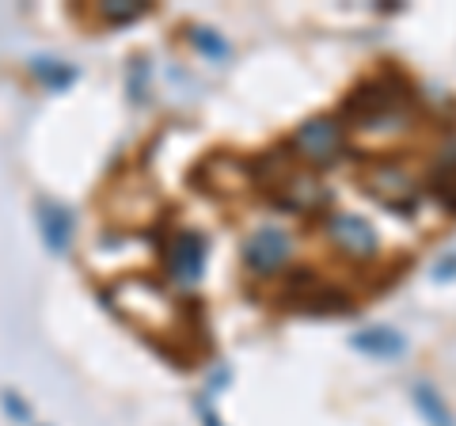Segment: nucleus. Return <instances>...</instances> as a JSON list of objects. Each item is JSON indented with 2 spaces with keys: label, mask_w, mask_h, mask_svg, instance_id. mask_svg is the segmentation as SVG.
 Listing matches in <instances>:
<instances>
[{
  "label": "nucleus",
  "mask_w": 456,
  "mask_h": 426,
  "mask_svg": "<svg viewBox=\"0 0 456 426\" xmlns=\"http://www.w3.org/2000/svg\"><path fill=\"white\" fill-rule=\"evenodd\" d=\"M342 119L350 122L358 145L365 137H377L384 145V141L411 130V119H415V88H411L395 69H384V73L369 77L354 88V95L342 103Z\"/></svg>",
  "instance_id": "nucleus-1"
},
{
  "label": "nucleus",
  "mask_w": 456,
  "mask_h": 426,
  "mask_svg": "<svg viewBox=\"0 0 456 426\" xmlns=\"http://www.w3.org/2000/svg\"><path fill=\"white\" fill-rule=\"evenodd\" d=\"M342 149H346V126L335 119H308L293 134V152L305 168H331L342 160Z\"/></svg>",
  "instance_id": "nucleus-2"
},
{
  "label": "nucleus",
  "mask_w": 456,
  "mask_h": 426,
  "mask_svg": "<svg viewBox=\"0 0 456 426\" xmlns=\"http://www.w3.org/2000/svg\"><path fill=\"white\" fill-rule=\"evenodd\" d=\"M266 194L274 198V206L293 209V213H320V209L331 206V191H327L312 172H297L293 164L270 183Z\"/></svg>",
  "instance_id": "nucleus-3"
},
{
  "label": "nucleus",
  "mask_w": 456,
  "mask_h": 426,
  "mask_svg": "<svg viewBox=\"0 0 456 426\" xmlns=\"http://www.w3.org/2000/svg\"><path fill=\"white\" fill-rule=\"evenodd\" d=\"M323 229H327V240H331L350 263H369L380 255L377 229L365 217H358V213H331V217L323 221Z\"/></svg>",
  "instance_id": "nucleus-4"
},
{
  "label": "nucleus",
  "mask_w": 456,
  "mask_h": 426,
  "mask_svg": "<svg viewBox=\"0 0 456 426\" xmlns=\"http://www.w3.org/2000/svg\"><path fill=\"white\" fill-rule=\"evenodd\" d=\"M285 305L301 312H350V297L331 282L316 278L312 271H293L285 278Z\"/></svg>",
  "instance_id": "nucleus-5"
},
{
  "label": "nucleus",
  "mask_w": 456,
  "mask_h": 426,
  "mask_svg": "<svg viewBox=\"0 0 456 426\" xmlns=\"http://www.w3.org/2000/svg\"><path fill=\"white\" fill-rule=\"evenodd\" d=\"M365 191L373 194L380 206H388L395 213H411L422 198V187L411 179V172L403 164H377L365 179Z\"/></svg>",
  "instance_id": "nucleus-6"
},
{
  "label": "nucleus",
  "mask_w": 456,
  "mask_h": 426,
  "mask_svg": "<svg viewBox=\"0 0 456 426\" xmlns=\"http://www.w3.org/2000/svg\"><path fill=\"white\" fill-rule=\"evenodd\" d=\"M289 259H293V240L281 229H274V225H263L259 233H251L244 240V266L259 278L278 274Z\"/></svg>",
  "instance_id": "nucleus-7"
},
{
  "label": "nucleus",
  "mask_w": 456,
  "mask_h": 426,
  "mask_svg": "<svg viewBox=\"0 0 456 426\" xmlns=\"http://www.w3.org/2000/svg\"><path fill=\"white\" fill-rule=\"evenodd\" d=\"M202 266H206V240L198 233H175L167 248V271L175 278V286L191 290L198 286V278H202Z\"/></svg>",
  "instance_id": "nucleus-8"
},
{
  "label": "nucleus",
  "mask_w": 456,
  "mask_h": 426,
  "mask_svg": "<svg viewBox=\"0 0 456 426\" xmlns=\"http://www.w3.org/2000/svg\"><path fill=\"white\" fill-rule=\"evenodd\" d=\"M426 187H430V194H434L449 213H456V141H452L449 149L437 152L430 176H426Z\"/></svg>",
  "instance_id": "nucleus-9"
},
{
  "label": "nucleus",
  "mask_w": 456,
  "mask_h": 426,
  "mask_svg": "<svg viewBox=\"0 0 456 426\" xmlns=\"http://www.w3.org/2000/svg\"><path fill=\"white\" fill-rule=\"evenodd\" d=\"M354 343H358V350H369V354H399L403 350V339H399L395 332H384V328L362 332Z\"/></svg>",
  "instance_id": "nucleus-10"
},
{
  "label": "nucleus",
  "mask_w": 456,
  "mask_h": 426,
  "mask_svg": "<svg viewBox=\"0 0 456 426\" xmlns=\"http://www.w3.org/2000/svg\"><path fill=\"white\" fill-rule=\"evenodd\" d=\"M137 16H145V4H103V20L126 23V20H137Z\"/></svg>",
  "instance_id": "nucleus-11"
},
{
  "label": "nucleus",
  "mask_w": 456,
  "mask_h": 426,
  "mask_svg": "<svg viewBox=\"0 0 456 426\" xmlns=\"http://www.w3.org/2000/svg\"><path fill=\"white\" fill-rule=\"evenodd\" d=\"M419 407L430 415L437 426H449V415H445V407H437L434 404V396H430V389H419Z\"/></svg>",
  "instance_id": "nucleus-12"
},
{
  "label": "nucleus",
  "mask_w": 456,
  "mask_h": 426,
  "mask_svg": "<svg viewBox=\"0 0 456 426\" xmlns=\"http://www.w3.org/2000/svg\"><path fill=\"white\" fill-rule=\"evenodd\" d=\"M194 42H202V46H206V50H213V53H228V46H224V42L213 38V31H198V38H194Z\"/></svg>",
  "instance_id": "nucleus-13"
}]
</instances>
